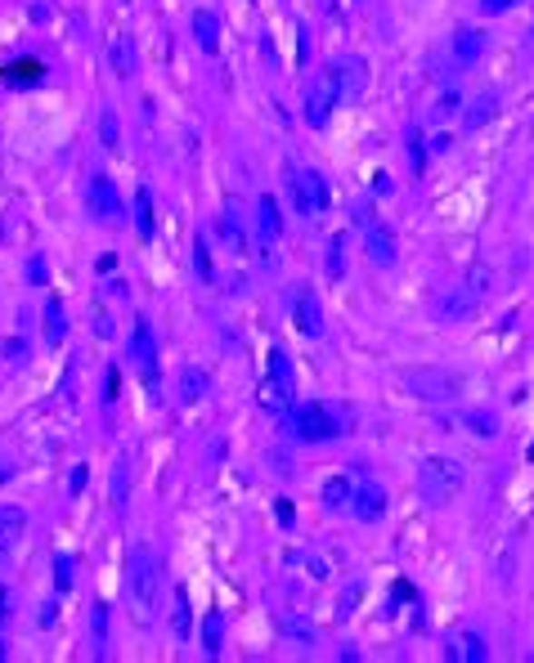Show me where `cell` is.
Returning <instances> with one entry per match:
<instances>
[{
  "label": "cell",
  "instance_id": "6da1fadb",
  "mask_svg": "<svg viewBox=\"0 0 534 663\" xmlns=\"http://www.w3.org/2000/svg\"><path fill=\"white\" fill-rule=\"evenodd\" d=\"M126 596H131V614L135 623H157L162 619V600H166V579H162V561L149 547H135L126 561Z\"/></svg>",
  "mask_w": 534,
  "mask_h": 663
},
{
  "label": "cell",
  "instance_id": "7a4b0ae2",
  "mask_svg": "<svg viewBox=\"0 0 534 663\" xmlns=\"http://www.w3.org/2000/svg\"><path fill=\"white\" fill-rule=\"evenodd\" d=\"M462 480H467V471H462V462H454V457H422L418 462V493L431 507L454 502L458 493H462Z\"/></svg>",
  "mask_w": 534,
  "mask_h": 663
},
{
  "label": "cell",
  "instance_id": "3957f363",
  "mask_svg": "<svg viewBox=\"0 0 534 663\" xmlns=\"http://www.w3.org/2000/svg\"><path fill=\"white\" fill-rule=\"evenodd\" d=\"M400 381H404V390L413 395V399H422V404H450L462 395V376L454 368H404L400 372Z\"/></svg>",
  "mask_w": 534,
  "mask_h": 663
},
{
  "label": "cell",
  "instance_id": "277c9868",
  "mask_svg": "<svg viewBox=\"0 0 534 663\" xmlns=\"http://www.w3.org/2000/svg\"><path fill=\"white\" fill-rule=\"evenodd\" d=\"M292 435L305 444H328V440H337V435H346V426L337 422V408H328V404H302L292 413Z\"/></svg>",
  "mask_w": 534,
  "mask_h": 663
},
{
  "label": "cell",
  "instance_id": "5b68a950",
  "mask_svg": "<svg viewBox=\"0 0 534 663\" xmlns=\"http://www.w3.org/2000/svg\"><path fill=\"white\" fill-rule=\"evenodd\" d=\"M292 202H297V211L302 216H323L328 211V202H332V193H328V180L319 175V171H297V180H292Z\"/></svg>",
  "mask_w": 534,
  "mask_h": 663
},
{
  "label": "cell",
  "instance_id": "8992f818",
  "mask_svg": "<svg viewBox=\"0 0 534 663\" xmlns=\"http://www.w3.org/2000/svg\"><path fill=\"white\" fill-rule=\"evenodd\" d=\"M85 202H90V216H94V220H104V224L122 220V198H117V184H113L108 175H94V180H90Z\"/></svg>",
  "mask_w": 534,
  "mask_h": 663
},
{
  "label": "cell",
  "instance_id": "52a82bcc",
  "mask_svg": "<svg viewBox=\"0 0 534 663\" xmlns=\"http://www.w3.org/2000/svg\"><path fill=\"white\" fill-rule=\"evenodd\" d=\"M323 76L337 85L341 99H360L364 85H369V68H364V59H337V63H328V73Z\"/></svg>",
  "mask_w": 534,
  "mask_h": 663
},
{
  "label": "cell",
  "instance_id": "ba28073f",
  "mask_svg": "<svg viewBox=\"0 0 534 663\" xmlns=\"http://www.w3.org/2000/svg\"><path fill=\"white\" fill-rule=\"evenodd\" d=\"M445 659L454 663H485L490 659V646H485V637H476V632H445Z\"/></svg>",
  "mask_w": 534,
  "mask_h": 663
},
{
  "label": "cell",
  "instance_id": "9c48e42d",
  "mask_svg": "<svg viewBox=\"0 0 534 663\" xmlns=\"http://www.w3.org/2000/svg\"><path fill=\"white\" fill-rule=\"evenodd\" d=\"M341 94H337V85L328 81V76H319V85H310V94H305V122L319 131V126H328V117H332V103H337Z\"/></svg>",
  "mask_w": 534,
  "mask_h": 663
},
{
  "label": "cell",
  "instance_id": "30bf717a",
  "mask_svg": "<svg viewBox=\"0 0 534 663\" xmlns=\"http://www.w3.org/2000/svg\"><path fill=\"white\" fill-rule=\"evenodd\" d=\"M131 355H135V364L144 372V381H157V336H153V327L140 318L135 323V332H131Z\"/></svg>",
  "mask_w": 534,
  "mask_h": 663
},
{
  "label": "cell",
  "instance_id": "8fae6325",
  "mask_svg": "<svg viewBox=\"0 0 534 663\" xmlns=\"http://www.w3.org/2000/svg\"><path fill=\"white\" fill-rule=\"evenodd\" d=\"M292 318H297V327H302L305 336H319L323 332V309H319V296L310 292V288H297V296H292Z\"/></svg>",
  "mask_w": 534,
  "mask_h": 663
},
{
  "label": "cell",
  "instance_id": "7c38bea8",
  "mask_svg": "<svg viewBox=\"0 0 534 663\" xmlns=\"http://www.w3.org/2000/svg\"><path fill=\"white\" fill-rule=\"evenodd\" d=\"M351 512H355V520H364V524H378L386 516V493H381L378 484H355Z\"/></svg>",
  "mask_w": 534,
  "mask_h": 663
},
{
  "label": "cell",
  "instance_id": "4fadbf2b",
  "mask_svg": "<svg viewBox=\"0 0 534 663\" xmlns=\"http://www.w3.org/2000/svg\"><path fill=\"white\" fill-rule=\"evenodd\" d=\"M480 305V296L471 292L467 283H458V288H450V292L440 296V305H436V314L445 318V323H458V318H467L471 309Z\"/></svg>",
  "mask_w": 534,
  "mask_h": 663
},
{
  "label": "cell",
  "instance_id": "5bb4252c",
  "mask_svg": "<svg viewBox=\"0 0 534 663\" xmlns=\"http://www.w3.org/2000/svg\"><path fill=\"white\" fill-rule=\"evenodd\" d=\"M364 251H369V260H373L378 269H391V265H395V233H391L386 224H369Z\"/></svg>",
  "mask_w": 534,
  "mask_h": 663
},
{
  "label": "cell",
  "instance_id": "9a60e30c",
  "mask_svg": "<svg viewBox=\"0 0 534 663\" xmlns=\"http://www.w3.org/2000/svg\"><path fill=\"white\" fill-rule=\"evenodd\" d=\"M274 628H279V637L288 641V646H314V623L305 619V614H297V609H283L279 619H274Z\"/></svg>",
  "mask_w": 534,
  "mask_h": 663
},
{
  "label": "cell",
  "instance_id": "2e32d148",
  "mask_svg": "<svg viewBox=\"0 0 534 663\" xmlns=\"http://www.w3.org/2000/svg\"><path fill=\"white\" fill-rule=\"evenodd\" d=\"M256 229H261V242H265V247H274V242L283 238V220H279V202H274L270 193H261V198H256Z\"/></svg>",
  "mask_w": 534,
  "mask_h": 663
},
{
  "label": "cell",
  "instance_id": "e0dca14e",
  "mask_svg": "<svg viewBox=\"0 0 534 663\" xmlns=\"http://www.w3.org/2000/svg\"><path fill=\"white\" fill-rule=\"evenodd\" d=\"M193 41L203 54H216L221 50V18L212 9H193Z\"/></svg>",
  "mask_w": 534,
  "mask_h": 663
},
{
  "label": "cell",
  "instance_id": "ac0fdd59",
  "mask_svg": "<svg viewBox=\"0 0 534 663\" xmlns=\"http://www.w3.org/2000/svg\"><path fill=\"white\" fill-rule=\"evenodd\" d=\"M108 63H113V73H117V76L135 73V36L117 32V36H113V45H108Z\"/></svg>",
  "mask_w": 534,
  "mask_h": 663
},
{
  "label": "cell",
  "instance_id": "d6986e66",
  "mask_svg": "<svg viewBox=\"0 0 534 663\" xmlns=\"http://www.w3.org/2000/svg\"><path fill=\"white\" fill-rule=\"evenodd\" d=\"M494 112H499V94H490V90H485V94H476V99H471V108L462 112V131H480Z\"/></svg>",
  "mask_w": 534,
  "mask_h": 663
},
{
  "label": "cell",
  "instance_id": "ffe728a7",
  "mask_svg": "<svg viewBox=\"0 0 534 663\" xmlns=\"http://www.w3.org/2000/svg\"><path fill=\"white\" fill-rule=\"evenodd\" d=\"M351 498H355V480H351V475H332V480L323 484V507H328V512H346Z\"/></svg>",
  "mask_w": 534,
  "mask_h": 663
},
{
  "label": "cell",
  "instance_id": "44dd1931",
  "mask_svg": "<svg viewBox=\"0 0 534 663\" xmlns=\"http://www.w3.org/2000/svg\"><path fill=\"white\" fill-rule=\"evenodd\" d=\"M485 54V36L476 32V27H462V32H454V59L458 63H476Z\"/></svg>",
  "mask_w": 534,
  "mask_h": 663
},
{
  "label": "cell",
  "instance_id": "7402d4cb",
  "mask_svg": "<svg viewBox=\"0 0 534 663\" xmlns=\"http://www.w3.org/2000/svg\"><path fill=\"white\" fill-rule=\"evenodd\" d=\"M207 390H212V376H207L203 368H184V372H180V399H184V404H198Z\"/></svg>",
  "mask_w": 534,
  "mask_h": 663
},
{
  "label": "cell",
  "instance_id": "603a6c76",
  "mask_svg": "<svg viewBox=\"0 0 534 663\" xmlns=\"http://www.w3.org/2000/svg\"><path fill=\"white\" fill-rule=\"evenodd\" d=\"M471 435H480V440H490V435H499V417L494 413H485V408H462V417H458Z\"/></svg>",
  "mask_w": 534,
  "mask_h": 663
},
{
  "label": "cell",
  "instance_id": "cb8c5ba5",
  "mask_svg": "<svg viewBox=\"0 0 534 663\" xmlns=\"http://www.w3.org/2000/svg\"><path fill=\"white\" fill-rule=\"evenodd\" d=\"M221 641H225V619L212 609V614L203 619V650L216 659V655H221Z\"/></svg>",
  "mask_w": 534,
  "mask_h": 663
},
{
  "label": "cell",
  "instance_id": "d4e9b609",
  "mask_svg": "<svg viewBox=\"0 0 534 663\" xmlns=\"http://www.w3.org/2000/svg\"><path fill=\"white\" fill-rule=\"evenodd\" d=\"M23 524H27V516H23L18 507H0V547H9V542H18V533H23Z\"/></svg>",
  "mask_w": 534,
  "mask_h": 663
},
{
  "label": "cell",
  "instance_id": "484cf974",
  "mask_svg": "<svg viewBox=\"0 0 534 663\" xmlns=\"http://www.w3.org/2000/svg\"><path fill=\"white\" fill-rule=\"evenodd\" d=\"M45 341L64 346V305L59 300H45Z\"/></svg>",
  "mask_w": 534,
  "mask_h": 663
},
{
  "label": "cell",
  "instance_id": "4316f807",
  "mask_svg": "<svg viewBox=\"0 0 534 663\" xmlns=\"http://www.w3.org/2000/svg\"><path fill=\"white\" fill-rule=\"evenodd\" d=\"M135 229H140V238H153V193L149 189L135 193Z\"/></svg>",
  "mask_w": 534,
  "mask_h": 663
},
{
  "label": "cell",
  "instance_id": "83f0119b",
  "mask_svg": "<svg viewBox=\"0 0 534 663\" xmlns=\"http://www.w3.org/2000/svg\"><path fill=\"white\" fill-rule=\"evenodd\" d=\"M171 628H175V637L184 641L189 637V628H193V614H189V596L184 591H175V609H171Z\"/></svg>",
  "mask_w": 534,
  "mask_h": 663
},
{
  "label": "cell",
  "instance_id": "f1b7e54d",
  "mask_svg": "<svg viewBox=\"0 0 534 663\" xmlns=\"http://www.w3.org/2000/svg\"><path fill=\"white\" fill-rule=\"evenodd\" d=\"M462 283H467L471 292H476V296H480V300H485V296H490V283H494V274H490L485 265H476V269H471V274L462 278Z\"/></svg>",
  "mask_w": 534,
  "mask_h": 663
},
{
  "label": "cell",
  "instance_id": "f546056e",
  "mask_svg": "<svg viewBox=\"0 0 534 663\" xmlns=\"http://www.w3.org/2000/svg\"><path fill=\"white\" fill-rule=\"evenodd\" d=\"M193 260H198V278H203V283H212V274H216V269H212V251H207V238H198V242H193Z\"/></svg>",
  "mask_w": 534,
  "mask_h": 663
},
{
  "label": "cell",
  "instance_id": "4dcf8cb0",
  "mask_svg": "<svg viewBox=\"0 0 534 663\" xmlns=\"http://www.w3.org/2000/svg\"><path fill=\"white\" fill-rule=\"evenodd\" d=\"M341 251H346V238L337 233V238L328 242V274H332V278H341Z\"/></svg>",
  "mask_w": 534,
  "mask_h": 663
},
{
  "label": "cell",
  "instance_id": "1f68e13d",
  "mask_svg": "<svg viewBox=\"0 0 534 663\" xmlns=\"http://www.w3.org/2000/svg\"><path fill=\"white\" fill-rule=\"evenodd\" d=\"M99 135H104V148H117V112L113 108L99 117Z\"/></svg>",
  "mask_w": 534,
  "mask_h": 663
},
{
  "label": "cell",
  "instance_id": "d6a6232c",
  "mask_svg": "<svg viewBox=\"0 0 534 663\" xmlns=\"http://www.w3.org/2000/svg\"><path fill=\"white\" fill-rule=\"evenodd\" d=\"M126 480H131V466H126V457L117 462V480H113V498H117V507H126Z\"/></svg>",
  "mask_w": 534,
  "mask_h": 663
},
{
  "label": "cell",
  "instance_id": "836d02e7",
  "mask_svg": "<svg viewBox=\"0 0 534 663\" xmlns=\"http://www.w3.org/2000/svg\"><path fill=\"white\" fill-rule=\"evenodd\" d=\"M54 583H59V591L73 588V561L68 556H54Z\"/></svg>",
  "mask_w": 534,
  "mask_h": 663
},
{
  "label": "cell",
  "instance_id": "e575fe53",
  "mask_svg": "<svg viewBox=\"0 0 534 663\" xmlns=\"http://www.w3.org/2000/svg\"><path fill=\"white\" fill-rule=\"evenodd\" d=\"M104 637H108V605H94V641L104 646Z\"/></svg>",
  "mask_w": 534,
  "mask_h": 663
},
{
  "label": "cell",
  "instance_id": "d590c367",
  "mask_svg": "<svg viewBox=\"0 0 534 663\" xmlns=\"http://www.w3.org/2000/svg\"><path fill=\"white\" fill-rule=\"evenodd\" d=\"M454 108H458V94L450 90V94H445V99L436 103V117H454Z\"/></svg>",
  "mask_w": 534,
  "mask_h": 663
},
{
  "label": "cell",
  "instance_id": "8d00e7d4",
  "mask_svg": "<svg viewBox=\"0 0 534 663\" xmlns=\"http://www.w3.org/2000/svg\"><path fill=\"white\" fill-rule=\"evenodd\" d=\"M512 5H517V0H480L485 14H503V9H512Z\"/></svg>",
  "mask_w": 534,
  "mask_h": 663
},
{
  "label": "cell",
  "instance_id": "74e56055",
  "mask_svg": "<svg viewBox=\"0 0 534 663\" xmlns=\"http://www.w3.org/2000/svg\"><path fill=\"white\" fill-rule=\"evenodd\" d=\"M94 332H99V336H113V318H108V314H104V318H99V323H94Z\"/></svg>",
  "mask_w": 534,
  "mask_h": 663
},
{
  "label": "cell",
  "instance_id": "f35d334b",
  "mask_svg": "<svg viewBox=\"0 0 534 663\" xmlns=\"http://www.w3.org/2000/svg\"><path fill=\"white\" fill-rule=\"evenodd\" d=\"M5 355H9V364H18V359H23V346H18V341H9V346H5Z\"/></svg>",
  "mask_w": 534,
  "mask_h": 663
},
{
  "label": "cell",
  "instance_id": "ab89813d",
  "mask_svg": "<svg viewBox=\"0 0 534 663\" xmlns=\"http://www.w3.org/2000/svg\"><path fill=\"white\" fill-rule=\"evenodd\" d=\"M5 600H9V596H5V588H0V619H5Z\"/></svg>",
  "mask_w": 534,
  "mask_h": 663
}]
</instances>
